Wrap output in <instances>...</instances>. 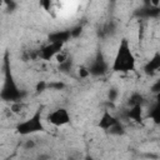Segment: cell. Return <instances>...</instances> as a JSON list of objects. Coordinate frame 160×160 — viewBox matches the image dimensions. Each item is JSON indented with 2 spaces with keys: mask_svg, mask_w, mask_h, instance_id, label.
I'll return each instance as SVG.
<instances>
[{
  "mask_svg": "<svg viewBox=\"0 0 160 160\" xmlns=\"http://www.w3.org/2000/svg\"><path fill=\"white\" fill-rule=\"evenodd\" d=\"M125 116L136 122H140L142 120V105H135L129 108L125 112Z\"/></svg>",
  "mask_w": 160,
  "mask_h": 160,
  "instance_id": "10",
  "label": "cell"
},
{
  "mask_svg": "<svg viewBox=\"0 0 160 160\" xmlns=\"http://www.w3.org/2000/svg\"><path fill=\"white\" fill-rule=\"evenodd\" d=\"M84 160H95V159H94V158H91V156H86Z\"/></svg>",
  "mask_w": 160,
  "mask_h": 160,
  "instance_id": "21",
  "label": "cell"
},
{
  "mask_svg": "<svg viewBox=\"0 0 160 160\" xmlns=\"http://www.w3.org/2000/svg\"><path fill=\"white\" fill-rule=\"evenodd\" d=\"M35 146H36V142H35L34 139H28V140H25V142H24V149H26V150H31V149H34Z\"/></svg>",
  "mask_w": 160,
  "mask_h": 160,
  "instance_id": "18",
  "label": "cell"
},
{
  "mask_svg": "<svg viewBox=\"0 0 160 160\" xmlns=\"http://www.w3.org/2000/svg\"><path fill=\"white\" fill-rule=\"evenodd\" d=\"M71 32L70 30H56L49 35V41L50 42H62L65 44L68 40H70Z\"/></svg>",
  "mask_w": 160,
  "mask_h": 160,
  "instance_id": "8",
  "label": "cell"
},
{
  "mask_svg": "<svg viewBox=\"0 0 160 160\" xmlns=\"http://www.w3.org/2000/svg\"><path fill=\"white\" fill-rule=\"evenodd\" d=\"M2 5H4V2H2V1H0V8H1Z\"/></svg>",
  "mask_w": 160,
  "mask_h": 160,
  "instance_id": "22",
  "label": "cell"
},
{
  "mask_svg": "<svg viewBox=\"0 0 160 160\" xmlns=\"http://www.w3.org/2000/svg\"><path fill=\"white\" fill-rule=\"evenodd\" d=\"M149 118H151L155 124L160 122V106H159V101H155V104L151 106V109L149 111Z\"/></svg>",
  "mask_w": 160,
  "mask_h": 160,
  "instance_id": "11",
  "label": "cell"
},
{
  "mask_svg": "<svg viewBox=\"0 0 160 160\" xmlns=\"http://www.w3.org/2000/svg\"><path fill=\"white\" fill-rule=\"evenodd\" d=\"M118 96H119L118 89H116V88H110V89H109V92H108V99H109V101H110V102L115 101V100L118 99Z\"/></svg>",
  "mask_w": 160,
  "mask_h": 160,
  "instance_id": "14",
  "label": "cell"
},
{
  "mask_svg": "<svg viewBox=\"0 0 160 160\" xmlns=\"http://www.w3.org/2000/svg\"><path fill=\"white\" fill-rule=\"evenodd\" d=\"M55 59H56V61H58V62L61 65V64H64V62H66V61L69 60V55L61 50V51H60V52H59V54L55 56Z\"/></svg>",
  "mask_w": 160,
  "mask_h": 160,
  "instance_id": "15",
  "label": "cell"
},
{
  "mask_svg": "<svg viewBox=\"0 0 160 160\" xmlns=\"http://www.w3.org/2000/svg\"><path fill=\"white\" fill-rule=\"evenodd\" d=\"M48 88L54 90H62L65 88V84L62 81H52V82H48Z\"/></svg>",
  "mask_w": 160,
  "mask_h": 160,
  "instance_id": "16",
  "label": "cell"
},
{
  "mask_svg": "<svg viewBox=\"0 0 160 160\" xmlns=\"http://www.w3.org/2000/svg\"><path fill=\"white\" fill-rule=\"evenodd\" d=\"M111 69L119 72H128L135 69V58L126 39H122L120 41Z\"/></svg>",
  "mask_w": 160,
  "mask_h": 160,
  "instance_id": "2",
  "label": "cell"
},
{
  "mask_svg": "<svg viewBox=\"0 0 160 160\" xmlns=\"http://www.w3.org/2000/svg\"><path fill=\"white\" fill-rule=\"evenodd\" d=\"M142 102H144V98H142V95L139 94V92H132V94L130 95L129 100H128L129 108L135 106V105H142Z\"/></svg>",
  "mask_w": 160,
  "mask_h": 160,
  "instance_id": "12",
  "label": "cell"
},
{
  "mask_svg": "<svg viewBox=\"0 0 160 160\" xmlns=\"http://www.w3.org/2000/svg\"><path fill=\"white\" fill-rule=\"evenodd\" d=\"M159 69H160V54L156 52V54H155V55H154V56L145 64V66H144V71H145V74L151 75V74L156 72Z\"/></svg>",
  "mask_w": 160,
  "mask_h": 160,
  "instance_id": "9",
  "label": "cell"
},
{
  "mask_svg": "<svg viewBox=\"0 0 160 160\" xmlns=\"http://www.w3.org/2000/svg\"><path fill=\"white\" fill-rule=\"evenodd\" d=\"M108 131H110V134H112V135H122L124 134V126H122V124L119 121L118 124H115L111 129H109Z\"/></svg>",
  "mask_w": 160,
  "mask_h": 160,
  "instance_id": "13",
  "label": "cell"
},
{
  "mask_svg": "<svg viewBox=\"0 0 160 160\" xmlns=\"http://www.w3.org/2000/svg\"><path fill=\"white\" fill-rule=\"evenodd\" d=\"M79 76L80 78H88V76H90L89 69L86 66H80L79 68Z\"/></svg>",
  "mask_w": 160,
  "mask_h": 160,
  "instance_id": "19",
  "label": "cell"
},
{
  "mask_svg": "<svg viewBox=\"0 0 160 160\" xmlns=\"http://www.w3.org/2000/svg\"><path fill=\"white\" fill-rule=\"evenodd\" d=\"M44 125L41 121V110L39 109L31 118L20 121L16 125V131L20 135H30L34 132H39V131H44Z\"/></svg>",
  "mask_w": 160,
  "mask_h": 160,
  "instance_id": "3",
  "label": "cell"
},
{
  "mask_svg": "<svg viewBox=\"0 0 160 160\" xmlns=\"http://www.w3.org/2000/svg\"><path fill=\"white\" fill-rule=\"evenodd\" d=\"M46 89H48V82L44 81V80H40V81L36 84V88H35L36 92H42V91L46 90Z\"/></svg>",
  "mask_w": 160,
  "mask_h": 160,
  "instance_id": "17",
  "label": "cell"
},
{
  "mask_svg": "<svg viewBox=\"0 0 160 160\" xmlns=\"http://www.w3.org/2000/svg\"><path fill=\"white\" fill-rule=\"evenodd\" d=\"M90 75L94 76H99V75H104L108 71V62L104 59L101 52H98V55L95 56V59L91 61V64L88 66Z\"/></svg>",
  "mask_w": 160,
  "mask_h": 160,
  "instance_id": "5",
  "label": "cell"
},
{
  "mask_svg": "<svg viewBox=\"0 0 160 160\" xmlns=\"http://www.w3.org/2000/svg\"><path fill=\"white\" fill-rule=\"evenodd\" d=\"M4 72H5L4 74V84L0 90V98L5 101H10V102L21 101V99L24 98L25 94L21 90H19V88L14 80L8 54L5 55V59H4Z\"/></svg>",
  "mask_w": 160,
  "mask_h": 160,
  "instance_id": "1",
  "label": "cell"
},
{
  "mask_svg": "<svg viewBox=\"0 0 160 160\" xmlns=\"http://www.w3.org/2000/svg\"><path fill=\"white\" fill-rule=\"evenodd\" d=\"M46 120L54 126H64L70 122V114L65 108H58L48 114Z\"/></svg>",
  "mask_w": 160,
  "mask_h": 160,
  "instance_id": "4",
  "label": "cell"
},
{
  "mask_svg": "<svg viewBox=\"0 0 160 160\" xmlns=\"http://www.w3.org/2000/svg\"><path fill=\"white\" fill-rule=\"evenodd\" d=\"M64 44L62 42H50L46 44L45 46H42L40 49V51L38 52V56L42 60H50L52 58H55L62 49Z\"/></svg>",
  "mask_w": 160,
  "mask_h": 160,
  "instance_id": "6",
  "label": "cell"
},
{
  "mask_svg": "<svg viewBox=\"0 0 160 160\" xmlns=\"http://www.w3.org/2000/svg\"><path fill=\"white\" fill-rule=\"evenodd\" d=\"M151 90H152V92H159V90H160V81H156V82L152 85Z\"/></svg>",
  "mask_w": 160,
  "mask_h": 160,
  "instance_id": "20",
  "label": "cell"
},
{
  "mask_svg": "<svg viewBox=\"0 0 160 160\" xmlns=\"http://www.w3.org/2000/svg\"><path fill=\"white\" fill-rule=\"evenodd\" d=\"M120 120H118L109 110H105L104 112H102V115H101V118H100V121H99V128L100 129H102V130H105V131H108L109 129H111L115 124H118Z\"/></svg>",
  "mask_w": 160,
  "mask_h": 160,
  "instance_id": "7",
  "label": "cell"
}]
</instances>
